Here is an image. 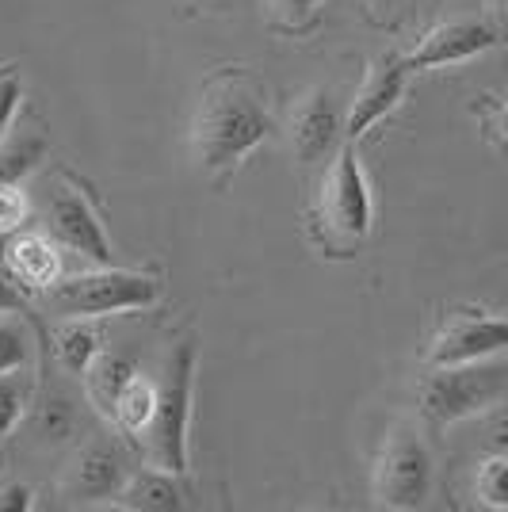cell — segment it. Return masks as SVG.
I'll list each match as a JSON object with an SVG mask.
<instances>
[{"label": "cell", "instance_id": "obj_1", "mask_svg": "<svg viewBox=\"0 0 508 512\" xmlns=\"http://www.w3.org/2000/svg\"><path fill=\"white\" fill-rule=\"evenodd\" d=\"M272 127V111L264 107L253 81L241 69H218L199 92V107L191 119L195 165L226 188L233 172L268 142Z\"/></svg>", "mask_w": 508, "mask_h": 512}, {"label": "cell", "instance_id": "obj_2", "mask_svg": "<svg viewBox=\"0 0 508 512\" xmlns=\"http://www.w3.org/2000/svg\"><path fill=\"white\" fill-rule=\"evenodd\" d=\"M195 367L199 344L184 337L169 348L161 379H157V409L153 421L138 436L146 448V463L169 474H188V440H191V402H195Z\"/></svg>", "mask_w": 508, "mask_h": 512}, {"label": "cell", "instance_id": "obj_3", "mask_svg": "<svg viewBox=\"0 0 508 512\" xmlns=\"http://www.w3.org/2000/svg\"><path fill=\"white\" fill-rule=\"evenodd\" d=\"M508 394V363L478 360L455 363V367H428L417 394L421 421L432 432H444L451 425H463L470 417H482L505 402Z\"/></svg>", "mask_w": 508, "mask_h": 512}, {"label": "cell", "instance_id": "obj_4", "mask_svg": "<svg viewBox=\"0 0 508 512\" xmlns=\"http://www.w3.org/2000/svg\"><path fill=\"white\" fill-rule=\"evenodd\" d=\"M371 218H375V203H371L367 172L360 165L356 142H344L325 172L318 214H314L325 253L356 256V249H363V241L371 237Z\"/></svg>", "mask_w": 508, "mask_h": 512}, {"label": "cell", "instance_id": "obj_5", "mask_svg": "<svg viewBox=\"0 0 508 512\" xmlns=\"http://www.w3.org/2000/svg\"><path fill=\"white\" fill-rule=\"evenodd\" d=\"M46 306L58 318H111V314H134L149 310L161 299V279L149 272H130L115 264H96L92 272L58 279L54 287H46Z\"/></svg>", "mask_w": 508, "mask_h": 512}, {"label": "cell", "instance_id": "obj_6", "mask_svg": "<svg viewBox=\"0 0 508 512\" xmlns=\"http://www.w3.org/2000/svg\"><path fill=\"white\" fill-rule=\"evenodd\" d=\"M428 493H432V451L424 444L421 428L394 421L375 467V501L382 509L413 512L428 505Z\"/></svg>", "mask_w": 508, "mask_h": 512}, {"label": "cell", "instance_id": "obj_7", "mask_svg": "<svg viewBox=\"0 0 508 512\" xmlns=\"http://www.w3.org/2000/svg\"><path fill=\"white\" fill-rule=\"evenodd\" d=\"M43 230L54 237L62 249L85 256L92 264H115V249H111V241H107L104 218L92 207V199H88L77 184H69V180H62V184L50 192V199H46Z\"/></svg>", "mask_w": 508, "mask_h": 512}, {"label": "cell", "instance_id": "obj_8", "mask_svg": "<svg viewBox=\"0 0 508 512\" xmlns=\"http://www.w3.org/2000/svg\"><path fill=\"white\" fill-rule=\"evenodd\" d=\"M508 356V318L501 314H482V310H463L440 325L432 337L424 363L428 367H455V363H478Z\"/></svg>", "mask_w": 508, "mask_h": 512}, {"label": "cell", "instance_id": "obj_9", "mask_svg": "<svg viewBox=\"0 0 508 512\" xmlns=\"http://www.w3.org/2000/svg\"><path fill=\"white\" fill-rule=\"evenodd\" d=\"M130 474L134 467H130L127 451L111 440H92L69 463L62 493L69 505H111L119 490L127 486Z\"/></svg>", "mask_w": 508, "mask_h": 512}, {"label": "cell", "instance_id": "obj_10", "mask_svg": "<svg viewBox=\"0 0 508 512\" xmlns=\"http://www.w3.org/2000/svg\"><path fill=\"white\" fill-rule=\"evenodd\" d=\"M344 119L340 115L333 92L325 88H310L306 96H298L295 115H291V150H295L298 165H321L329 157H337V150L348 142L344 138Z\"/></svg>", "mask_w": 508, "mask_h": 512}, {"label": "cell", "instance_id": "obj_11", "mask_svg": "<svg viewBox=\"0 0 508 512\" xmlns=\"http://www.w3.org/2000/svg\"><path fill=\"white\" fill-rule=\"evenodd\" d=\"M501 43V31L486 20H447L421 35V43L405 54L409 73L421 69H444V65H463L482 58L486 50Z\"/></svg>", "mask_w": 508, "mask_h": 512}, {"label": "cell", "instance_id": "obj_12", "mask_svg": "<svg viewBox=\"0 0 508 512\" xmlns=\"http://www.w3.org/2000/svg\"><path fill=\"white\" fill-rule=\"evenodd\" d=\"M409 65H405L402 50H390L382 54L379 62L371 65L367 81L360 85L356 100L348 107V119H344V138L348 142H360L371 127H379L382 119L405 100V85H409Z\"/></svg>", "mask_w": 508, "mask_h": 512}, {"label": "cell", "instance_id": "obj_13", "mask_svg": "<svg viewBox=\"0 0 508 512\" xmlns=\"http://www.w3.org/2000/svg\"><path fill=\"white\" fill-rule=\"evenodd\" d=\"M62 245L54 237L35 234V230H20L8 237L4 245V268L12 272V279L27 287V291H46L62 279Z\"/></svg>", "mask_w": 508, "mask_h": 512}, {"label": "cell", "instance_id": "obj_14", "mask_svg": "<svg viewBox=\"0 0 508 512\" xmlns=\"http://www.w3.org/2000/svg\"><path fill=\"white\" fill-rule=\"evenodd\" d=\"M111 509L127 512H176L184 509V493L176 486V474L157 467H142L127 478V486L111 501Z\"/></svg>", "mask_w": 508, "mask_h": 512}, {"label": "cell", "instance_id": "obj_15", "mask_svg": "<svg viewBox=\"0 0 508 512\" xmlns=\"http://www.w3.org/2000/svg\"><path fill=\"white\" fill-rule=\"evenodd\" d=\"M134 360L123 356V352H100L96 360L88 363L85 371V390H88V402L96 406V413H104L107 421L115 417V402L123 394V386L134 379Z\"/></svg>", "mask_w": 508, "mask_h": 512}, {"label": "cell", "instance_id": "obj_16", "mask_svg": "<svg viewBox=\"0 0 508 512\" xmlns=\"http://www.w3.org/2000/svg\"><path fill=\"white\" fill-rule=\"evenodd\" d=\"M50 157V138L43 130H20L0 142V184H23Z\"/></svg>", "mask_w": 508, "mask_h": 512}, {"label": "cell", "instance_id": "obj_17", "mask_svg": "<svg viewBox=\"0 0 508 512\" xmlns=\"http://www.w3.org/2000/svg\"><path fill=\"white\" fill-rule=\"evenodd\" d=\"M58 363H62L69 375H85L88 363L96 360L104 348H100V333L88 318H65V325L58 329Z\"/></svg>", "mask_w": 508, "mask_h": 512}, {"label": "cell", "instance_id": "obj_18", "mask_svg": "<svg viewBox=\"0 0 508 512\" xmlns=\"http://www.w3.org/2000/svg\"><path fill=\"white\" fill-rule=\"evenodd\" d=\"M153 409H157V383H149L146 375H134V379L123 386L111 421L123 428L127 436H142L149 428V421H153Z\"/></svg>", "mask_w": 508, "mask_h": 512}, {"label": "cell", "instance_id": "obj_19", "mask_svg": "<svg viewBox=\"0 0 508 512\" xmlns=\"http://www.w3.org/2000/svg\"><path fill=\"white\" fill-rule=\"evenodd\" d=\"M31 363V329L16 310H0V375H20Z\"/></svg>", "mask_w": 508, "mask_h": 512}, {"label": "cell", "instance_id": "obj_20", "mask_svg": "<svg viewBox=\"0 0 508 512\" xmlns=\"http://www.w3.org/2000/svg\"><path fill=\"white\" fill-rule=\"evenodd\" d=\"M474 497H478L486 509L508 512V455L505 451H489L486 459L478 463Z\"/></svg>", "mask_w": 508, "mask_h": 512}, {"label": "cell", "instance_id": "obj_21", "mask_svg": "<svg viewBox=\"0 0 508 512\" xmlns=\"http://www.w3.org/2000/svg\"><path fill=\"white\" fill-rule=\"evenodd\" d=\"M20 375H0V440L20 428L27 406H31V386L23 383Z\"/></svg>", "mask_w": 508, "mask_h": 512}, {"label": "cell", "instance_id": "obj_22", "mask_svg": "<svg viewBox=\"0 0 508 512\" xmlns=\"http://www.w3.org/2000/svg\"><path fill=\"white\" fill-rule=\"evenodd\" d=\"M23 104V73L16 65H0V142L12 134Z\"/></svg>", "mask_w": 508, "mask_h": 512}, {"label": "cell", "instance_id": "obj_23", "mask_svg": "<svg viewBox=\"0 0 508 512\" xmlns=\"http://www.w3.org/2000/svg\"><path fill=\"white\" fill-rule=\"evenodd\" d=\"M27 218H31L27 192H20V184H0V237L20 234Z\"/></svg>", "mask_w": 508, "mask_h": 512}, {"label": "cell", "instance_id": "obj_24", "mask_svg": "<svg viewBox=\"0 0 508 512\" xmlns=\"http://www.w3.org/2000/svg\"><path fill=\"white\" fill-rule=\"evenodd\" d=\"M35 425H39V436H43V440H65V436L73 432V406H69L65 398H50V402L39 406Z\"/></svg>", "mask_w": 508, "mask_h": 512}, {"label": "cell", "instance_id": "obj_25", "mask_svg": "<svg viewBox=\"0 0 508 512\" xmlns=\"http://www.w3.org/2000/svg\"><path fill=\"white\" fill-rule=\"evenodd\" d=\"M321 4H325V0H272L279 27H287V31H302L306 23L318 16Z\"/></svg>", "mask_w": 508, "mask_h": 512}, {"label": "cell", "instance_id": "obj_26", "mask_svg": "<svg viewBox=\"0 0 508 512\" xmlns=\"http://www.w3.org/2000/svg\"><path fill=\"white\" fill-rule=\"evenodd\" d=\"M27 287H20L12 272L0 264V310H16V314H27Z\"/></svg>", "mask_w": 508, "mask_h": 512}, {"label": "cell", "instance_id": "obj_27", "mask_svg": "<svg viewBox=\"0 0 508 512\" xmlns=\"http://www.w3.org/2000/svg\"><path fill=\"white\" fill-rule=\"evenodd\" d=\"M35 505V493L23 482H0V512H27Z\"/></svg>", "mask_w": 508, "mask_h": 512}, {"label": "cell", "instance_id": "obj_28", "mask_svg": "<svg viewBox=\"0 0 508 512\" xmlns=\"http://www.w3.org/2000/svg\"><path fill=\"white\" fill-rule=\"evenodd\" d=\"M489 448L508 455V409H493V421H489Z\"/></svg>", "mask_w": 508, "mask_h": 512}, {"label": "cell", "instance_id": "obj_29", "mask_svg": "<svg viewBox=\"0 0 508 512\" xmlns=\"http://www.w3.org/2000/svg\"><path fill=\"white\" fill-rule=\"evenodd\" d=\"M486 127L493 130L501 142H508V100H505V104H497V107H489Z\"/></svg>", "mask_w": 508, "mask_h": 512}, {"label": "cell", "instance_id": "obj_30", "mask_svg": "<svg viewBox=\"0 0 508 512\" xmlns=\"http://www.w3.org/2000/svg\"><path fill=\"white\" fill-rule=\"evenodd\" d=\"M371 4V12H398L402 8V0H367Z\"/></svg>", "mask_w": 508, "mask_h": 512}, {"label": "cell", "instance_id": "obj_31", "mask_svg": "<svg viewBox=\"0 0 508 512\" xmlns=\"http://www.w3.org/2000/svg\"><path fill=\"white\" fill-rule=\"evenodd\" d=\"M497 8H508V0H497Z\"/></svg>", "mask_w": 508, "mask_h": 512}]
</instances>
